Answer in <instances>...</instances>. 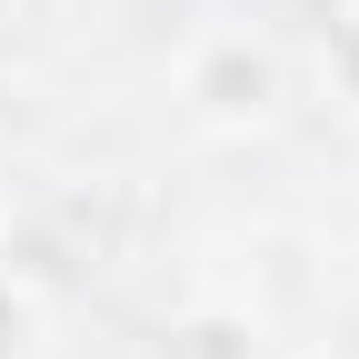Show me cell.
Masks as SVG:
<instances>
[{
    "label": "cell",
    "mask_w": 359,
    "mask_h": 359,
    "mask_svg": "<svg viewBox=\"0 0 359 359\" xmlns=\"http://www.w3.org/2000/svg\"><path fill=\"white\" fill-rule=\"evenodd\" d=\"M40 339H50V309H40V290L0 269V359H40Z\"/></svg>",
    "instance_id": "2"
},
{
    "label": "cell",
    "mask_w": 359,
    "mask_h": 359,
    "mask_svg": "<svg viewBox=\"0 0 359 359\" xmlns=\"http://www.w3.org/2000/svg\"><path fill=\"white\" fill-rule=\"evenodd\" d=\"M190 90L210 100V120H259L269 100H280V60L250 50V40H210L200 70H190Z\"/></svg>",
    "instance_id": "1"
},
{
    "label": "cell",
    "mask_w": 359,
    "mask_h": 359,
    "mask_svg": "<svg viewBox=\"0 0 359 359\" xmlns=\"http://www.w3.org/2000/svg\"><path fill=\"white\" fill-rule=\"evenodd\" d=\"M330 80L359 100V11H349V20H339V40H330Z\"/></svg>",
    "instance_id": "3"
}]
</instances>
